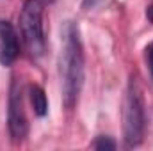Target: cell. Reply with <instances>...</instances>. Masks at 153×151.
Instances as JSON below:
<instances>
[{"mask_svg":"<svg viewBox=\"0 0 153 151\" xmlns=\"http://www.w3.org/2000/svg\"><path fill=\"white\" fill-rule=\"evenodd\" d=\"M93 148H94V150H116V142L114 141H112V139H111V137H103V135H102V137H98V139H96V141H94V142H93Z\"/></svg>","mask_w":153,"mask_h":151,"instance_id":"obj_7","label":"cell"},{"mask_svg":"<svg viewBox=\"0 0 153 151\" xmlns=\"http://www.w3.org/2000/svg\"><path fill=\"white\" fill-rule=\"evenodd\" d=\"M29 98H30V105H32L36 115H39V117L46 115V112H48V100H46V94H45L43 87L32 84L29 87Z\"/></svg>","mask_w":153,"mask_h":151,"instance_id":"obj_6","label":"cell"},{"mask_svg":"<svg viewBox=\"0 0 153 151\" xmlns=\"http://www.w3.org/2000/svg\"><path fill=\"white\" fill-rule=\"evenodd\" d=\"M61 34L62 44L59 57V71L62 82V101L66 109H73L84 85V48L78 27L73 21H66Z\"/></svg>","mask_w":153,"mask_h":151,"instance_id":"obj_1","label":"cell"},{"mask_svg":"<svg viewBox=\"0 0 153 151\" xmlns=\"http://www.w3.org/2000/svg\"><path fill=\"white\" fill-rule=\"evenodd\" d=\"M144 55H146V62H148V68H150V75L153 78V43H150L144 50Z\"/></svg>","mask_w":153,"mask_h":151,"instance_id":"obj_8","label":"cell"},{"mask_svg":"<svg viewBox=\"0 0 153 151\" xmlns=\"http://www.w3.org/2000/svg\"><path fill=\"white\" fill-rule=\"evenodd\" d=\"M22 84L18 78L13 76L9 87V101H7V128L13 142H22L27 137L29 123L23 110V96H22Z\"/></svg>","mask_w":153,"mask_h":151,"instance_id":"obj_4","label":"cell"},{"mask_svg":"<svg viewBox=\"0 0 153 151\" xmlns=\"http://www.w3.org/2000/svg\"><path fill=\"white\" fill-rule=\"evenodd\" d=\"M146 130V114H144V98L137 76L132 75L128 80L125 100H123V135L128 148H135L143 142Z\"/></svg>","mask_w":153,"mask_h":151,"instance_id":"obj_2","label":"cell"},{"mask_svg":"<svg viewBox=\"0 0 153 151\" xmlns=\"http://www.w3.org/2000/svg\"><path fill=\"white\" fill-rule=\"evenodd\" d=\"M20 55V41L16 29L7 20H0V64L11 66Z\"/></svg>","mask_w":153,"mask_h":151,"instance_id":"obj_5","label":"cell"},{"mask_svg":"<svg viewBox=\"0 0 153 151\" xmlns=\"http://www.w3.org/2000/svg\"><path fill=\"white\" fill-rule=\"evenodd\" d=\"M146 18H148V21L153 25V2L148 5V9H146Z\"/></svg>","mask_w":153,"mask_h":151,"instance_id":"obj_10","label":"cell"},{"mask_svg":"<svg viewBox=\"0 0 153 151\" xmlns=\"http://www.w3.org/2000/svg\"><path fill=\"white\" fill-rule=\"evenodd\" d=\"M20 30L30 57L38 59L45 53V32H43V2L25 0L20 11Z\"/></svg>","mask_w":153,"mask_h":151,"instance_id":"obj_3","label":"cell"},{"mask_svg":"<svg viewBox=\"0 0 153 151\" xmlns=\"http://www.w3.org/2000/svg\"><path fill=\"white\" fill-rule=\"evenodd\" d=\"M98 2H100V0H82V7H84V9H93Z\"/></svg>","mask_w":153,"mask_h":151,"instance_id":"obj_9","label":"cell"}]
</instances>
